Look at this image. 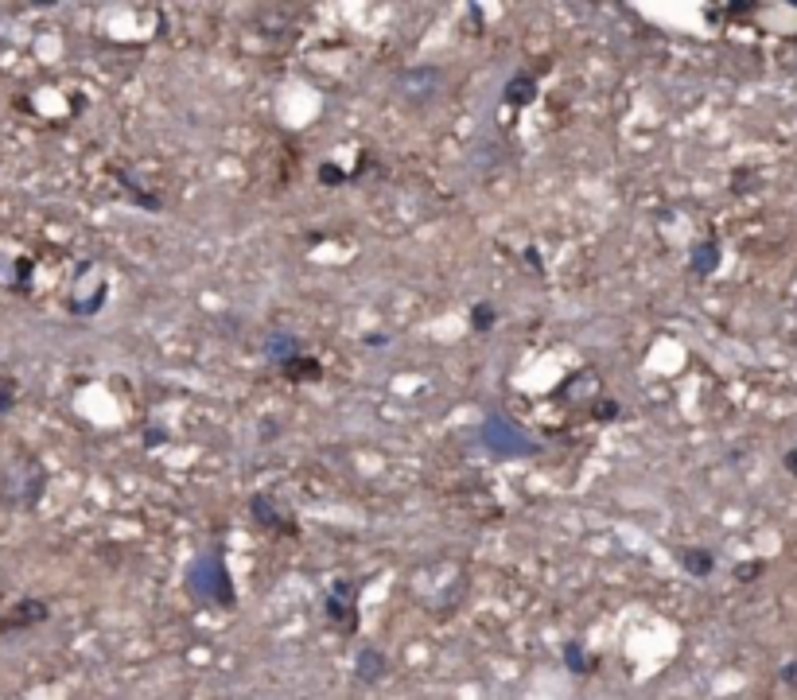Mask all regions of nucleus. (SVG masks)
Here are the masks:
<instances>
[{"label":"nucleus","mask_w":797,"mask_h":700,"mask_svg":"<svg viewBox=\"0 0 797 700\" xmlns=\"http://www.w3.org/2000/svg\"><path fill=\"white\" fill-rule=\"evenodd\" d=\"M43 619H47V603H39V599H24V603L0 623V630H8V626H32V623H43Z\"/></svg>","instance_id":"obj_1"},{"label":"nucleus","mask_w":797,"mask_h":700,"mask_svg":"<svg viewBox=\"0 0 797 700\" xmlns=\"http://www.w3.org/2000/svg\"><path fill=\"white\" fill-rule=\"evenodd\" d=\"M378 673H381V658H378V654H362V658H358V677H362V681H366V677L374 681Z\"/></svg>","instance_id":"obj_2"},{"label":"nucleus","mask_w":797,"mask_h":700,"mask_svg":"<svg viewBox=\"0 0 797 700\" xmlns=\"http://www.w3.org/2000/svg\"><path fill=\"white\" fill-rule=\"evenodd\" d=\"M568 666L576 669V673H588V669H591V661H584V654H579V646H576V642L568 646Z\"/></svg>","instance_id":"obj_3"},{"label":"nucleus","mask_w":797,"mask_h":700,"mask_svg":"<svg viewBox=\"0 0 797 700\" xmlns=\"http://www.w3.org/2000/svg\"><path fill=\"white\" fill-rule=\"evenodd\" d=\"M12 397H16V385H12L8 378H4V381H0V416H4V413L12 409Z\"/></svg>","instance_id":"obj_4"},{"label":"nucleus","mask_w":797,"mask_h":700,"mask_svg":"<svg viewBox=\"0 0 797 700\" xmlns=\"http://www.w3.org/2000/svg\"><path fill=\"white\" fill-rule=\"evenodd\" d=\"M782 677H786L789 685H797V666H786V669H782Z\"/></svg>","instance_id":"obj_5"},{"label":"nucleus","mask_w":797,"mask_h":700,"mask_svg":"<svg viewBox=\"0 0 797 700\" xmlns=\"http://www.w3.org/2000/svg\"><path fill=\"white\" fill-rule=\"evenodd\" d=\"M786 471L797 475V451H789V456H786Z\"/></svg>","instance_id":"obj_6"}]
</instances>
